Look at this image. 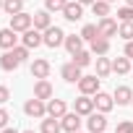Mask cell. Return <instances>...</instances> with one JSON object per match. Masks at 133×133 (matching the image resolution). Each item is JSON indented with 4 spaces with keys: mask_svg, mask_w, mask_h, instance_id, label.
I'll return each instance as SVG.
<instances>
[{
    "mask_svg": "<svg viewBox=\"0 0 133 133\" xmlns=\"http://www.w3.org/2000/svg\"><path fill=\"white\" fill-rule=\"evenodd\" d=\"M21 133H34V130H21Z\"/></svg>",
    "mask_w": 133,
    "mask_h": 133,
    "instance_id": "obj_39",
    "label": "cell"
},
{
    "mask_svg": "<svg viewBox=\"0 0 133 133\" xmlns=\"http://www.w3.org/2000/svg\"><path fill=\"white\" fill-rule=\"evenodd\" d=\"M50 71H52V65H50V60H44V57H37V60L31 63V76H34V78H47Z\"/></svg>",
    "mask_w": 133,
    "mask_h": 133,
    "instance_id": "obj_14",
    "label": "cell"
},
{
    "mask_svg": "<svg viewBox=\"0 0 133 133\" xmlns=\"http://www.w3.org/2000/svg\"><path fill=\"white\" fill-rule=\"evenodd\" d=\"M107 52H110V39L97 37V39L91 42V55H107Z\"/></svg>",
    "mask_w": 133,
    "mask_h": 133,
    "instance_id": "obj_25",
    "label": "cell"
},
{
    "mask_svg": "<svg viewBox=\"0 0 133 133\" xmlns=\"http://www.w3.org/2000/svg\"><path fill=\"white\" fill-rule=\"evenodd\" d=\"M99 76L94 73V76H81V81H78V91L81 94H89V97H94L97 91H99Z\"/></svg>",
    "mask_w": 133,
    "mask_h": 133,
    "instance_id": "obj_7",
    "label": "cell"
},
{
    "mask_svg": "<svg viewBox=\"0 0 133 133\" xmlns=\"http://www.w3.org/2000/svg\"><path fill=\"white\" fill-rule=\"evenodd\" d=\"M125 3H128V5H130V8H133V0H125Z\"/></svg>",
    "mask_w": 133,
    "mask_h": 133,
    "instance_id": "obj_38",
    "label": "cell"
},
{
    "mask_svg": "<svg viewBox=\"0 0 133 133\" xmlns=\"http://www.w3.org/2000/svg\"><path fill=\"white\" fill-rule=\"evenodd\" d=\"M125 57H133V39L125 42Z\"/></svg>",
    "mask_w": 133,
    "mask_h": 133,
    "instance_id": "obj_35",
    "label": "cell"
},
{
    "mask_svg": "<svg viewBox=\"0 0 133 133\" xmlns=\"http://www.w3.org/2000/svg\"><path fill=\"white\" fill-rule=\"evenodd\" d=\"M91 11H94V16L104 18V16H110V3H107V0H94V3H91Z\"/></svg>",
    "mask_w": 133,
    "mask_h": 133,
    "instance_id": "obj_27",
    "label": "cell"
},
{
    "mask_svg": "<svg viewBox=\"0 0 133 133\" xmlns=\"http://www.w3.org/2000/svg\"><path fill=\"white\" fill-rule=\"evenodd\" d=\"M3 133H18V130H16V128H11V125H8V128H3Z\"/></svg>",
    "mask_w": 133,
    "mask_h": 133,
    "instance_id": "obj_36",
    "label": "cell"
},
{
    "mask_svg": "<svg viewBox=\"0 0 133 133\" xmlns=\"http://www.w3.org/2000/svg\"><path fill=\"white\" fill-rule=\"evenodd\" d=\"M76 133H81V130H76Z\"/></svg>",
    "mask_w": 133,
    "mask_h": 133,
    "instance_id": "obj_43",
    "label": "cell"
},
{
    "mask_svg": "<svg viewBox=\"0 0 133 133\" xmlns=\"http://www.w3.org/2000/svg\"><path fill=\"white\" fill-rule=\"evenodd\" d=\"M31 16H34V29L44 31V29L52 26V21H50V11H47V8H44V11H37V13H31Z\"/></svg>",
    "mask_w": 133,
    "mask_h": 133,
    "instance_id": "obj_20",
    "label": "cell"
},
{
    "mask_svg": "<svg viewBox=\"0 0 133 133\" xmlns=\"http://www.w3.org/2000/svg\"><path fill=\"white\" fill-rule=\"evenodd\" d=\"M112 73H117V76H125V73H130V57H115L112 60Z\"/></svg>",
    "mask_w": 133,
    "mask_h": 133,
    "instance_id": "obj_22",
    "label": "cell"
},
{
    "mask_svg": "<svg viewBox=\"0 0 133 133\" xmlns=\"http://www.w3.org/2000/svg\"><path fill=\"white\" fill-rule=\"evenodd\" d=\"M110 73H112V60H107L104 55H97V76L107 78Z\"/></svg>",
    "mask_w": 133,
    "mask_h": 133,
    "instance_id": "obj_23",
    "label": "cell"
},
{
    "mask_svg": "<svg viewBox=\"0 0 133 133\" xmlns=\"http://www.w3.org/2000/svg\"><path fill=\"white\" fill-rule=\"evenodd\" d=\"M34 26V16L31 13H26V11H21V13H16V16H11V29L13 31H26V29H31Z\"/></svg>",
    "mask_w": 133,
    "mask_h": 133,
    "instance_id": "obj_2",
    "label": "cell"
},
{
    "mask_svg": "<svg viewBox=\"0 0 133 133\" xmlns=\"http://www.w3.org/2000/svg\"><path fill=\"white\" fill-rule=\"evenodd\" d=\"M86 128H89V133H104V128H107V117H104V112H91V115H86Z\"/></svg>",
    "mask_w": 133,
    "mask_h": 133,
    "instance_id": "obj_4",
    "label": "cell"
},
{
    "mask_svg": "<svg viewBox=\"0 0 133 133\" xmlns=\"http://www.w3.org/2000/svg\"><path fill=\"white\" fill-rule=\"evenodd\" d=\"M115 133H133V123H130V120H123V123H117Z\"/></svg>",
    "mask_w": 133,
    "mask_h": 133,
    "instance_id": "obj_32",
    "label": "cell"
},
{
    "mask_svg": "<svg viewBox=\"0 0 133 133\" xmlns=\"http://www.w3.org/2000/svg\"><path fill=\"white\" fill-rule=\"evenodd\" d=\"M11 99V89L8 86H3V84H0V104H5Z\"/></svg>",
    "mask_w": 133,
    "mask_h": 133,
    "instance_id": "obj_33",
    "label": "cell"
},
{
    "mask_svg": "<svg viewBox=\"0 0 133 133\" xmlns=\"http://www.w3.org/2000/svg\"><path fill=\"white\" fill-rule=\"evenodd\" d=\"M18 31H13L11 26H5V29H0V47L3 50H13L16 47V42H18V37H16Z\"/></svg>",
    "mask_w": 133,
    "mask_h": 133,
    "instance_id": "obj_15",
    "label": "cell"
},
{
    "mask_svg": "<svg viewBox=\"0 0 133 133\" xmlns=\"http://www.w3.org/2000/svg\"><path fill=\"white\" fill-rule=\"evenodd\" d=\"M3 11H5L8 16L21 13V11H24V0H3Z\"/></svg>",
    "mask_w": 133,
    "mask_h": 133,
    "instance_id": "obj_26",
    "label": "cell"
},
{
    "mask_svg": "<svg viewBox=\"0 0 133 133\" xmlns=\"http://www.w3.org/2000/svg\"><path fill=\"white\" fill-rule=\"evenodd\" d=\"M71 60L78 68H86V65H91V50H78L76 55H71Z\"/></svg>",
    "mask_w": 133,
    "mask_h": 133,
    "instance_id": "obj_24",
    "label": "cell"
},
{
    "mask_svg": "<svg viewBox=\"0 0 133 133\" xmlns=\"http://www.w3.org/2000/svg\"><path fill=\"white\" fill-rule=\"evenodd\" d=\"M21 39H24V44H26L29 50H37L39 44H44V34H42L39 29H34V26H31V29H26Z\"/></svg>",
    "mask_w": 133,
    "mask_h": 133,
    "instance_id": "obj_9",
    "label": "cell"
},
{
    "mask_svg": "<svg viewBox=\"0 0 133 133\" xmlns=\"http://www.w3.org/2000/svg\"><path fill=\"white\" fill-rule=\"evenodd\" d=\"M94 107L99 110V112H110L112 107H115V99H112V94H107V91H97L94 94Z\"/></svg>",
    "mask_w": 133,
    "mask_h": 133,
    "instance_id": "obj_13",
    "label": "cell"
},
{
    "mask_svg": "<svg viewBox=\"0 0 133 133\" xmlns=\"http://www.w3.org/2000/svg\"><path fill=\"white\" fill-rule=\"evenodd\" d=\"M130 104H133V102H130Z\"/></svg>",
    "mask_w": 133,
    "mask_h": 133,
    "instance_id": "obj_44",
    "label": "cell"
},
{
    "mask_svg": "<svg viewBox=\"0 0 133 133\" xmlns=\"http://www.w3.org/2000/svg\"><path fill=\"white\" fill-rule=\"evenodd\" d=\"M81 37H84V42H94V39L99 37V29H97V24H86V26L81 29Z\"/></svg>",
    "mask_w": 133,
    "mask_h": 133,
    "instance_id": "obj_28",
    "label": "cell"
},
{
    "mask_svg": "<svg viewBox=\"0 0 133 133\" xmlns=\"http://www.w3.org/2000/svg\"><path fill=\"white\" fill-rule=\"evenodd\" d=\"M42 34H44V44H47V47H52V50H55V47H60V44L65 42V31H63L60 26H50V29H44Z\"/></svg>",
    "mask_w": 133,
    "mask_h": 133,
    "instance_id": "obj_3",
    "label": "cell"
},
{
    "mask_svg": "<svg viewBox=\"0 0 133 133\" xmlns=\"http://www.w3.org/2000/svg\"><path fill=\"white\" fill-rule=\"evenodd\" d=\"M78 3H81V5H91V3H94V0H78Z\"/></svg>",
    "mask_w": 133,
    "mask_h": 133,
    "instance_id": "obj_37",
    "label": "cell"
},
{
    "mask_svg": "<svg viewBox=\"0 0 133 133\" xmlns=\"http://www.w3.org/2000/svg\"><path fill=\"white\" fill-rule=\"evenodd\" d=\"M34 97L37 99H52L55 97V89H52V84L47 81V78H37V84H34Z\"/></svg>",
    "mask_w": 133,
    "mask_h": 133,
    "instance_id": "obj_10",
    "label": "cell"
},
{
    "mask_svg": "<svg viewBox=\"0 0 133 133\" xmlns=\"http://www.w3.org/2000/svg\"><path fill=\"white\" fill-rule=\"evenodd\" d=\"M81 71H84V68H78V65L71 60V63H65L63 68H60V76L68 81V84H78V81H81V76H84Z\"/></svg>",
    "mask_w": 133,
    "mask_h": 133,
    "instance_id": "obj_8",
    "label": "cell"
},
{
    "mask_svg": "<svg viewBox=\"0 0 133 133\" xmlns=\"http://www.w3.org/2000/svg\"><path fill=\"white\" fill-rule=\"evenodd\" d=\"M117 37H123L125 42H130L133 39V21H123L120 29H117Z\"/></svg>",
    "mask_w": 133,
    "mask_h": 133,
    "instance_id": "obj_29",
    "label": "cell"
},
{
    "mask_svg": "<svg viewBox=\"0 0 133 133\" xmlns=\"http://www.w3.org/2000/svg\"><path fill=\"white\" fill-rule=\"evenodd\" d=\"M65 112H68V104L63 99H47V115L50 117H63Z\"/></svg>",
    "mask_w": 133,
    "mask_h": 133,
    "instance_id": "obj_17",
    "label": "cell"
},
{
    "mask_svg": "<svg viewBox=\"0 0 133 133\" xmlns=\"http://www.w3.org/2000/svg\"><path fill=\"white\" fill-rule=\"evenodd\" d=\"M112 99H115V104H130L133 102V91H130V86H117L115 91H112Z\"/></svg>",
    "mask_w": 133,
    "mask_h": 133,
    "instance_id": "obj_19",
    "label": "cell"
},
{
    "mask_svg": "<svg viewBox=\"0 0 133 133\" xmlns=\"http://www.w3.org/2000/svg\"><path fill=\"white\" fill-rule=\"evenodd\" d=\"M107 3H117V0H107Z\"/></svg>",
    "mask_w": 133,
    "mask_h": 133,
    "instance_id": "obj_41",
    "label": "cell"
},
{
    "mask_svg": "<svg viewBox=\"0 0 133 133\" xmlns=\"http://www.w3.org/2000/svg\"><path fill=\"white\" fill-rule=\"evenodd\" d=\"M65 5H68V0H44V8H47L50 13H57V11L63 13Z\"/></svg>",
    "mask_w": 133,
    "mask_h": 133,
    "instance_id": "obj_30",
    "label": "cell"
},
{
    "mask_svg": "<svg viewBox=\"0 0 133 133\" xmlns=\"http://www.w3.org/2000/svg\"><path fill=\"white\" fill-rule=\"evenodd\" d=\"M63 47L68 50L71 55H76L78 50H84V37H81V34H65V42H63Z\"/></svg>",
    "mask_w": 133,
    "mask_h": 133,
    "instance_id": "obj_16",
    "label": "cell"
},
{
    "mask_svg": "<svg viewBox=\"0 0 133 133\" xmlns=\"http://www.w3.org/2000/svg\"><path fill=\"white\" fill-rule=\"evenodd\" d=\"M0 11H3V0H0Z\"/></svg>",
    "mask_w": 133,
    "mask_h": 133,
    "instance_id": "obj_40",
    "label": "cell"
},
{
    "mask_svg": "<svg viewBox=\"0 0 133 133\" xmlns=\"http://www.w3.org/2000/svg\"><path fill=\"white\" fill-rule=\"evenodd\" d=\"M130 73H133V65H130Z\"/></svg>",
    "mask_w": 133,
    "mask_h": 133,
    "instance_id": "obj_42",
    "label": "cell"
},
{
    "mask_svg": "<svg viewBox=\"0 0 133 133\" xmlns=\"http://www.w3.org/2000/svg\"><path fill=\"white\" fill-rule=\"evenodd\" d=\"M73 110H76L81 117H84V115H91V112L97 110V107H94V97H89V94H81V97L73 102Z\"/></svg>",
    "mask_w": 133,
    "mask_h": 133,
    "instance_id": "obj_11",
    "label": "cell"
},
{
    "mask_svg": "<svg viewBox=\"0 0 133 133\" xmlns=\"http://www.w3.org/2000/svg\"><path fill=\"white\" fill-rule=\"evenodd\" d=\"M63 18L65 21H81L84 18V5L78 3V0H73V3L68 0V5L63 8Z\"/></svg>",
    "mask_w": 133,
    "mask_h": 133,
    "instance_id": "obj_12",
    "label": "cell"
},
{
    "mask_svg": "<svg viewBox=\"0 0 133 133\" xmlns=\"http://www.w3.org/2000/svg\"><path fill=\"white\" fill-rule=\"evenodd\" d=\"M24 112H26L29 117H47V102H44V99H37V97H31V99H26V104H24Z\"/></svg>",
    "mask_w": 133,
    "mask_h": 133,
    "instance_id": "obj_1",
    "label": "cell"
},
{
    "mask_svg": "<svg viewBox=\"0 0 133 133\" xmlns=\"http://www.w3.org/2000/svg\"><path fill=\"white\" fill-rule=\"evenodd\" d=\"M60 123H63V130L65 133H76V130H81V125H84V120H81V115L73 110V112H65L63 117H60Z\"/></svg>",
    "mask_w": 133,
    "mask_h": 133,
    "instance_id": "obj_5",
    "label": "cell"
},
{
    "mask_svg": "<svg viewBox=\"0 0 133 133\" xmlns=\"http://www.w3.org/2000/svg\"><path fill=\"white\" fill-rule=\"evenodd\" d=\"M8 120H11L8 110H3V107H0V128H8Z\"/></svg>",
    "mask_w": 133,
    "mask_h": 133,
    "instance_id": "obj_34",
    "label": "cell"
},
{
    "mask_svg": "<svg viewBox=\"0 0 133 133\" xmlns=\"http://www.w3.org/2000/svg\"><path fill=\"white\" fill-rule=\"evenodd\" d=\"M63 130V123H60V117H42V133H60Z\"/></svg>",
    "mask_w": 133,
    "mask_h": 133,
    "instance_id": "obj_21",
    "label": "cell"
},
{
    "mask_svg": "<svg viewBox=\"0 0 133 133\" xmlns=\"http://www.w3.org/2000/svg\"><path fill=\"white\" fill-rule=\"evenodd\" d=\"M117 21H120V24H123V21H133V8H130V5L117 8Z\"/></svg>",
    "mask_w": 133,
    "mask_h": 133,
    "instance_id": "obj_31",
    "label": "cell"
},
{
    "mask_svg": "<svg viewBox=\"0 0 133 133\" xmlns=\"http://www.w3.org/2000/svg\"><path fill=\"white\" fill-rule=\"evenodd\" d=\"M97 29H99V37H104V39H110V37H115L117 34V29H120V24L112 18V16H104V18H99V24H97Z\"/></svg>",
    "mask_w": 133,
    "mask_h": 133,
    "instance_id": "obj_6",
    "label": "cell"
},
{
    "mask_svg": "<svg viewBox=\"0 0 133 133\" xmlns=\"http://www.w3.org/2000/svg\"><path fill=\"white\" fill-rule=\"evenodd\" d=\"M18 65H21V60L13 55V50H5V52H3V57H0V68L11 73V71H16V68H18Z\"/></svg>",
    "mask_w": 133,
    "mask_h": 133,
    "instance_id": "obj_18",
    "label": "cell"
}]
</instances>
